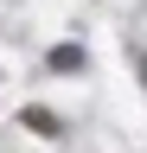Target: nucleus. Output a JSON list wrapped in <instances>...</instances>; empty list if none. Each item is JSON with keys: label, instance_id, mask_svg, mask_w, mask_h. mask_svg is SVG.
I'll list each match as a JSON object with an SVG mask.
<instances>
[{"label": "nucleus", "instance_id": "1", "mask_svg": "<svg viewBox=\"0 0 147 153\" xmlns=\"http://www.w3.org/2000/svg\"><path fill=\"white\" fill-rule=\"evenodd\" d=\"M77 64H83L77 45H58V51H51V70H77Z\"/></svg>", "mask_w": 147, "mask_h": 153}, {"label": "nucleus", "instance_id": "2", "mask_svg": "<svg viewBox=\"0 0 147 153\" xmlns=\"http://www.w3.org/2000/svg\"><path fill=\"white\" fill-rule=\"evenodd\" d=\"M26 128H39V134H58V115H51V108H26Z\"/></svg>", "mask_w": 147, "mask_h": 153}]
</instances>
